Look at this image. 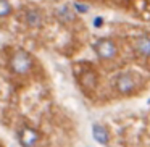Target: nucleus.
Listing matches in <instances>:
<instances>
[{"label": "nucleus", "instance_id": "nucleus-1", "mask_svg": "<svg viewBox=\"0 0 150 147\" xmlns=\"http://www.w3.org/2000/svg\"><path fill=\"white\" fill-rule=\"evenodd\" d=\"M10 70L16 76H26L34 68V57L24 49H16L10 55Z\"/></svg>", "mask_w": 150, "mask_h": 147}, {"label": "nucleus", "instance_id": "nucleus-2", "mask_svg": "<svg viewBox=\"0 0 150 147\" xmlns=\"http://www.w3.org/2000/svg\"><path fill=\"white\" fill-rule=\"evenodd\" d=\"M92 49L100 62H113L120 55V47L113 37H98L92 44Z\"/></svg>", "mask_w": 150, "mask_h": 147}, {"label": "nucleus", "instance_id": "nucleus-3", "mask_svg": "<svg viewBox=\"0 0 150 147\" xmlns=\"http://www.w3.org/2000/svg\"><path fill=\"white\" fill-rule=\"evenodd\" d=\"M21 20L29 29H40L45 24V11L37 5H26L21 8Z\"/></svg>", "mask_w": 150, "mask_h": 147}, {"label": "nucleus", "instance_id": "nucleus-4", "mask_svg": "<svg viewBox=\"0 0 150 147\" xmlns=\"http://www.w3.org/2000/svg\"><path fill=\"white\" fill-rule=\"evenodd\" d=\"M139 87V78L132 71H123L115 79V89L121 95H131Z\"/></svg>", "mask_w": 150, "mask_h": 147}, {"label": "nucleus", "instance_id": "nucleus-5", "mask_svg": "<svg viewBox=\"0 0 150 147\" xmlns=\"http://www.w3.org/2000/svg\"><path fill=\"white\" fill-rule=\"evenodd\" d=\"M81 2L118 8H147L150 5V0H81Z\"/></svg>", "mask_w": 150, "mask_h": 147}, {"label": "nucleus", "instance_id": "nucleus-6", "mask_svg": "<svg viewBox=\"0 0 150 147\" xmlns=\"http://www.w3.org/2000/svg\"><path fill=\"white\" fill-rule=\"evenodd\" d=\"M132 50L139 58L150 60V33H140L132 39Z\"/></svg>", "mask_w": 150, "mask_h": 147}, {"label": "nucleus", "instance_id": "nucleus-7", "mask_svg": "<svg viewBox=\"0 0 150 147\" xmlns=\"http://www.w3.org/2000/svg\"><path fill=\"white\" fill-rule=\"evenodd\" d=\"M39 133L29 126H24L18 131V142L21 147H36L39 142Z\"/></svg>", "mask_w": 150, "mask_h": 147}, {"label": "nucleus", "instance_id": "nucleus-8", "mask_svg": "<svg viewBox=\"0 0 150 147\" xmlns=\"http://www.w3.org/2000/svg\"><path fill=\"white\" fill-rule=\"evenodd\" d=\"M92 137L100 146H108V142H110V131H108V128L105 124L94 123L92 124Z\"/></svg>", "mask_w": 150, "mask_h": 147}, {"label": "nucleus", "instance_id": "nucleus-9", "mask_svg": "<svg viewBox=\"0 0 150 147\" xmlns=\"http://www.w3.org/2000/svg\"><path fill=\"white\" fill-rule=\"evenodd\" d=\"M13 15V5L8 0H0V20L10 18Z\"/></svg>", "mask_w": 150, "mask_h": 147}, {"label": "nucleus", "instance_id": "nucleus-10", "mask_svg": "<svg viewBox=\"0 0 150 147\" xmlns=\"http://www.w3.org/2000/svg\"><path fill=\"white\" fill-rule=\"evenodd\" d=\"M147 104H149V105H150V99H149V100H147Z\"/></svg>", "mask_w": 150, "mask_h": 147}]
</instances>
